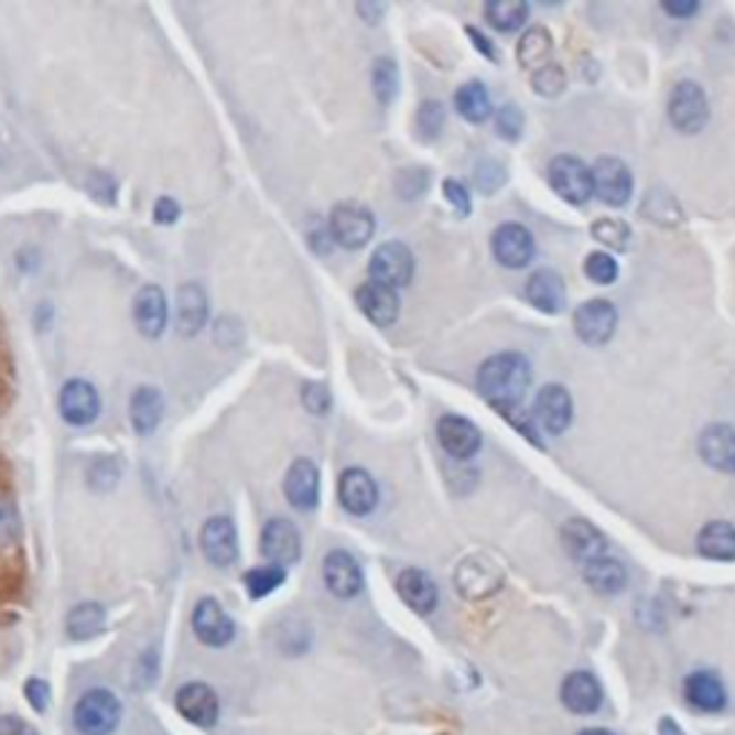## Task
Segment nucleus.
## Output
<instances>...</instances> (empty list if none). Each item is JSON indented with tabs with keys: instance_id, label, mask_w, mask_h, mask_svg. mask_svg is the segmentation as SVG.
Masks as SVG:
<instances>
[{
	"instance_id": "f257e3e1",
	"label": "nucleus",
	"mask_w": 735,
	"mask_h": 735,
	"mask_svg": "<svg viewBox=\"0 0 735 735\" xmlns=\"http://www.w3.org/2000/svg\"><path fill=\"white\" fill-rule=\"evenodd\" d=\"M529 382H532V365L523 354H515V350H502V354L488 357L477 371V391L491 406L520 402Z\"/></svg>"
},
{
	"instance_id": "f03ea898",
	"label": "nucleus",
	"mask_w": 735,
	"mask_h": 735,
	"mask_svg": "<svg viewBox=\"0 0 735 735\" xmlns=\"http://www.w3.org/2000/svg\"><path fill=\"white\" fill-rule=\"evenodd\" d=\"M73 724L80 735H112L121 724V701L104 687L84 692L73 710Z\"/></svg>"
},
{
	"instance_id": "7ed1b4c3",
	"label": "nucleus",
	"mask_w": 735,
	"mask_h": 735,
	"mask_svg": "<svg viewBox=\"0 0 735 735\" xmlns=\"http://www.w3.org/2000/svg\"><path fill=\"white\" fill-rule=\"evenodd\" d=\"M374 230H377V221L371 210L359 202L336 204L328 219V236L348 250L365 248L374 239Z\"/></svg>"
},
{
	"instance_id": "20e7f679",
	"label": "nucleus",
	"mask_w": 735,
	"mask_h": 735,
	"mask_svg": "<svg viewBox=\"0 0 735 735\" xmlns=\"http://www.w3.org/2000/svg\"><path fill=\"white\" fill-rule=\"evenodd\" d=\"M549 184L563 202L583 207L592 198V170L577 155H554L549 161Z\"/></svg>"
},
{
	"instance_id": "39448f33",
	"label": "nucleus",
	"mask_w": 735,
	"mask_h": 735,
	"mask_svg": "<svg viewBox=\"0 0 735 735\" xmlns=\"http://www.w3.org/2000/svg\"><path fill=\"white\" fill-rule=\"evenodd\" d=\"M670 121L678 132L695 136L710 121V101H706L704 87L695 80H681L670 95Z\"/></svg>"
},
{
	"instance_id": "423d86ee",
	"label": "nucleus",
	"mask_w": 735,
	"mask_h": 735,
	"mask_svg": "<svg viewBox=\"0 0 735 735\" xmlns=\"http://www.w3.org/2000/svg\"><path fill=\"white\" fill-rule=\"evenodd\" d=\"M592 196L609 207H624L633 198V173L615 155H604L592 164Z\"/></svg>"
},
{
	"instance_id": "0eeeda50",
	"label": "nucleus",
	"mask_w": 735,
	"mask_h": 735,
	"mask_svg": "<svg viewBox=\"0 0 735 735\" xmlns=\"http://www.w3.org/2000/svg\"><path fill=\"white\" fill-rule=\"evenodd\" d=\"M454 583H457L460 595L468 597V601H480V597H491L500 590L502 569L486 554H472L457 566Z\"/></svg>"
},
{
	"instance_id": "6e6552de",
	"label": "nucleus",
	"mask_w": 735,
	"mask_h": 735,
	"mask_svg": "<svg viewBox=\"0 0 735 735\" xmlns=\"http://www.w3.org/2000/svg\"><path fill=\"white\" fill-rule=\"evenodd\" d=\"M368 270H371L374 282L397 291V288H406L411 277H414V256H411V250L402 241H386V245H379L374 250Z\"/></svg>"
},
{
	"instance_id": "1a4fd4ad",
	"label": "nucleus",
	"mask_w": 735,
	"mask_h": 735,
	"mask_svg": "<svg viewBox=\"0 0 735 735\" xmlns=\"http://www.w3.org/2000/svg\"><path fill=\"white\" fill-rule=\"evenodd\" d=\"M618 328V307L609 299H590L575 311V334L586 345H606Z\"/></svg>"
},
{
	"instance_id": "9d476101",
	"label": "nucleus",
	"mask_w": 735,
	"mask_h": 735,
	"mask_svg": "<svg viewBox=\"0 0 735 735\" xmlns=\"http://www.w3.org/2000/svg\"><path fill=\"white\" fill-rule=\"evenodd\" d=\"M190 624H193V633H196L198 641H202L204 647L213 649L227 647L236 635L234 618L221 609V604L216 597H202L196 604V609H193Z\"/></svg>"
},
{
	"instance_id": "9b49d317",
	"label": "nucleus",
	"mask_w": 735,
	"mask_h": 735,
	"mask_svg": "<svg viewBox=\"0 0 735 735\" xmlns=\"http://www.w3.org/2000/svg\"><path fill=\"white\" fill-rule=\"evenodd\" d=\"M58 408L66 423L84 429V425H93L101 414V393L87 379H69L61 388Z\"/></svg>"
},
{
	"instance_id": "f8f14e48",
	"label": "nucleus",
	"mask_w": 735,
	"mask_h": 735,
	"mask_svg": "<svg viewBox=\"0 0 735 735\" xmlns=\"http://www.w3.org/2000/svg\"><path fill=\"white\" fill-rule=\"evenodd\" d=\"M202 552L219 569L234 566L239 561V532L230 517L216 515L202 526Z\"/></svg>"
},
{
	"instance_id": "ddd939ff",
	"label": "nucleus",
	"mask_w": 735,
	"mask_h": 735,
	"mask_svg": "<svg viewBox=\"0 0 735 735\" xmlns=\"http://www.w3.org/2000/svg\"><path fill=\"white\" fill-rule=\"evenodd\" d=\"M491 253L497 262L509 270H520L534 259V239L529 234V227L517 225V221H506L491 236Z\"/></svg>"
},
{
	"instance_id": "4468645a",
	"label": "nucleus",
	"mask_w": 735,
	"mask_h": 735,
	"mask_svg": "<svg viewBox=\"0 0 735 735\" xmlns=\"http://www.w3.org/2000/svg\"><path fill=\"white\" fill-rule=\"evenodd\" d=\"M322 577H325V586L334 597L339 601H350L363 592V569L354 561V554L343 552V549H334L328 552L325 563H322Z\"/></svg>"
},
{
	"instance_id": "2eb2a0df",
	"label": "nucleus",
	"mask_w": 735,
	"mask_h": 735,
	"mask_svg": "<svg viewBox=\"0 0 735 735\" xmlns=\"http://www.w3.org/2000/svg\"><path fill=\"white\" fill-rule=\"evenodd\" d=\"M262 554L273 566H291L302 558V538L296 526L284 517H273L262 529Z\"/></svg>"
},
{
	"instance_id": "dca6fc26",
	"label": "nucleus",
	"mask_w": 735,
	"mask_h": 735,
	"mask_svg": "<svg viewBox=\"0 0 735 735\" xmlns=\"http://www.w3.org/2000/svg\"><path fill=\"white\" fill-rule=\"evenodd\" d=\"M132 316H136V328H139L147 339H159V336L167 331L170 305L159 284H144V288L136 293Z\"/></svg>"
},
{
	"instance_id": "f3484780",
	"label": "nucleus",
	"mask_w": 735,
	"mask_h": 735,
	"mask_svg": "<svg viewBox=\"0 0 735 735\" xmlns=\"http://www.w3.org/2000/svg\"><path fill=\"white\" fill-rule=\"evenodd\" d=\"M284 497L299 511L316 509V502H320V468L313 460H293V466L284 474Z\"/></svg>"
},
{
	"instance_id": "a211bd4d",
	"label": "nucleus",
	"mask_w": 735,
	"mask_h": 735,
	"mask_svg": "<svg viewBox=\"0 0 735 735\" xmlns=\"http://www.w3.org/2000/svg\"><path fill=\"white\" fill-rule=\"evenodd\" d=\"M339 502L343 509L350 515H371L379 502V488L374 483V477L365 468H345L339 474Z\"/></svg>"
},
{
	"instance_id": "6ab92c4d",
	"label": "nucleus",
	"mask_w": 735,
	"mask_h": 735,
	"mask_svg": "<svg viewBox=\"0 0 735 735\" xmlns=\"http://www.w3.org/2000/svg\"><path fill=\"white\" fill-rule=\"evenodd\" d=\"M699 454L715 472L735 474V425L710 423L699 437Z\"/></svg>"
},
{
	"instance_id": "aec40b11",
	"label": "nucleus",
	"mask_w": 735,
	"mask_h": 735,
	"mask_svg": "<svg viewBox=\"0 0 735 735\" xmlns=\"http://www.w3.org/2000/svg\"><path fill=\"white\" fill-rule=\"evenodd\" d=\"M175 710L190 721V724H196V727H213L216 721H219V695L210 690L207 684H184L175 695Z\"/></svg>"
},
{
	"instance_id": "412c9836",
	"label": "nucleus",
	"mask_w": 735,
	"mask_h": 735,
	"mask_svg": "<svg viewBox=\"0 0 735 735\" xmlns=\"http://www.w3.org/2000/svg\"><path fill=\"white\" fill-rule=\"evenodd\" d=\"M572 414H575V406H572V397L563 386H543L534 400V420H538L549 434H563V431L572 425Z\"/></svg>"
},
{
	"instance_id": "4be33fe9",
	"label": "nucleus",
	"mask_w": 735,
	"mask_h": 735,
	"mask_svg": "<svg viewBox=\"0 0 735 735\" xmlns=\"http://www.w3.org/2000/svg\"><path fill=\"white\" fill-rule=\"evenodd\" d=\"M437 437L440 445L445 448V454H452L457 460H472L474 454L480 452V429L466 420V417L457 414H445L437 423Z\"/></svg>"
},
{
	"instance_id": "5701e85b",
	"label": "nucleus",
	"mask_w": 735,
	"mask_h": 735,
	"mask_svg": "<svg viewBox=\"0 0 735 735\" xmlns=\"http://www.w3.org/2000/svg\"><path fill=\"white\" fill-rule=\"evenodd\" d=\"M561 538L569 554L581 563H592L597 561V558H606V552H609V543H606L604 534L597 532L592 523H586L583 517L566 520L561 529Z\"/></svg>"
},
{
	"instance_id": "b1692460",
	"label": "nucleus",
	"mask_w": 735,
	"mask_h": 735,
	"mask_svg": "<svg viewBox=\"0 0 735 735\" xmlns=\"http://www.w3.org/2000/svg\"><path fill=\"white\" fill-rule=\"evenodd\" d=\"M357 305L377 328H388V325H393L397 316H400V299H397V291H391L386 284L374 282V279L371 282L359 284Z\"/></svg>"
},
{
	"instance_id": "393cba45",
	"label": "nucleus",
	"mask_w": 735,
	"mask_h": 735,
	"mask_svg": "<svg viewBox=\"0 0 735 735\" xmlns=\"http://www.w3.org/2000/svg\"><path fill=\"white\" fill-rule=\"evenodd\" d=\"M684 699L692 710H701V713H721L727 706V690H724V681H721L715 672L699 670L687 675L684 681Z\"/></svg>"
},
{
	"instance_id": "a878e982",
	"label": "nucleus",
	"mask_w": 735,
	"mask_h": 735,
	"mask_svg": "<svg viewBox=\"0 0 735 735\" xmlns=\"http://www.w3.org/2000/svg\"><path fill=\"white\" fill-rule=\"evenodd\" d=\"M175 313H179V334L196 336L202 334L210 316V302H207V291L198 282H187L179 288V302H175Z\"/></svg>"
},
{
	"instance_id": "bb28decb",
	"label": "nucleus",
	"mask_w": 735,
	"mask_h": 735,
	"mask_svg": "<svg viewBox=\"0 0 735 735\" xmlns=\"http://www.w3.org/2000/svg\"><path fill=\"white\" fill-rule=\"evenodd\" d=\"M397 592L420 615H431V612L437 609V583L431 575H425L423 569H402L400 575H397Z\"/></svg>"
},
{
	"instance_id": "cd10ccee",
	"label": "nucleus",
	"mask_w": 735,
	"mask_h": 735,
	"mask_svg": "<svg viewBox=\"0 0 735 735\" xmlns=\"http://www.w3.org/2000/svg\"><path fill=\"white\" fill-rule=\"evenodd\" d=\"M526 299L529 305L538 307L543 313H561L566 307V284H563L561 273L554 270H534L529 282H526Z\"/></svg>"
},
{
	"instance_id": "c85d7f7f",
	"label": "nucleus",
	"mask_w": 735,
	"mask_h": 735,
	"mask_svg": "<svg viewBox=\"0 0 735 735\" xmlns=\"http://www.w3.org/2000/svg\"><path fill=\"white\" fill-rule=\"evenodd\" d=\"M561 701L566 704L569 713L592 715L597 706L604 704V690L590 672H572L561 687Z\"/></svg>"
},
{
	"instance_id": "c756f323",
	"label": "nucleus",
	"mask_w": 735,
	"mask_h": 735,
	"mask_svg": "<svg viewBox=\"0 0 735 735\" xmlns=\"http://www.w3.org/2000/svg\"><path fill=\"white\" fill-rule=\"evenodd\" d=\"M164 417V397L155 386H141L130 397V423L141 437L153 434Z\"/></svg>"
},
{
	"instance_id": "7c9ffc66",
	"label": "nucleus",
	"mask_w": 735,
	"mask_h": 735,
	"mask_svg": "<svg viewBox=\"0 0 735 735\" xmlns=\"http://www.w3.org/2000/svg\"><path fill=\"white\" fill-rule=\"evenodd\" d=\"M552 52H554L552 32H549L547 26H532V30L523 32L520 44H517V64L523 66V69H529V73H538V69L549 66Z\"/></svg>"
},
{
	"instance_id": "2f4dec72",
	"label": "nucleus",
	"mask_w": 735,
	"mask_h": 735,
	"mask_svg": "<svg viewBox=\"0 0 735 735\" xmlns=\"http://www.w3.org/2000/svg\"><path fill=\"white\" fill-rule=\"evenodd\" d=\"M583 577L590 583L592 590L601 592V595H618L626 586V569L624 563L615 561V558H597L592 563H583Z\"/></svg>"
},
{
	"instance_id": "473e14b6",
	"label": "nucleus",
	"mask_w": 735,
	"mask_h": 735,
	"mask_svg": "<svg viewBox=\"0 0 735 735\" xmlns=\"http://www.w3.org/2000/svg\"><path fill=\"white\" fill-rule=\"evenodd\" d=\"M699 552L710 561H735V526L724 520L706 523L699 534Z\"/></svg>"
},
{
	"instance_id": "72a5a7b5",
	"label": "nucleus",
	"mask_w": 735,
	"mask_h": 735,
	"mask_svg": "<svg viewBox=\"0 0 735 735\" xmlns=\"http://www.w3.org/2000/svg\"><path fill=\"white\" fill-rule=\"evenodd\" d=\"M104 626H107V612L101 604H78L66 615V635L73 641H89L104 633Z\"/></svg>"
},
{
	"instance_id": "f704fd0d",
	"label": "nucleus",
	"mask_w": 735,
	"mask_h": 735,
	"mask_svg": "<svg viewBox=\"0 0 735 735\" xmlns=\"http://www.w3.org/2000/svg\"><path fill=\"white\" fill-rule=\"evenodd\" d=\"M454 107H457V112L466 118V121L483 125V121L491 116V98H488L486 84H480V80L463 84V87L457 89V95H454Z\"/></svg>"
},
{
	"instance_id": "c9c22d12",
	"label": "nucleus",
	"mask_w": 735,
	"mask_h": 735,
	"mask_svg": "<svg viewBox=\"0 0 735 735\" xmlns=\"http://www.w3.org/2000/svg\"><path fill=\"white\" fill-rule=\"evenodd\" d=\"M483 15L497 32H515L529 21V3L526 0H488Z\"/></svg>"
},
{
	"instance_id": "e433bc0d",
	"label": "nucleus",
	"mask_w": 735,
	"mask_h": 735,
	"mask_svg": "<svg viewBox=\"0 0 735 735\" xmlns=\"http://www.w3.org/2000/svg\"><path fill=\"white\" fill-rule=\"evenodd\" d=\"M592 239L601 241L604 248H609L612 253H626L629 245H633V230L624 219H597L592 221Z\"/></svg>"
},
{
	"instance_id": "4c0bfd02",
	"label": "nucleus",
	"mask_w": 735,
	"mask_h": 735,
	"mask_svg": "<svg viewBox=\"0 0 735 735\" xmlns=\"http://www.w3.org/2000/svg\"><path fill=\"white\" fill-rule=\"evenodd\" d=\"M282 583H284V569L273 566V563H268V566H259V569H250L248 575H245V590H248V595L253 597V601H259V597H268L270 592H277Z\"/></svg>"
},
{
	"instance_id": "58836bf2",
	"label": "nucleus",
	"mask_w": 735,
	"mask_h": 735,
	"mask_svg": "<svg viewBox=\"0 0 735 735\" xmlns=\"http://www.w3.org/2000/svg\"><path fill=\"white\" fill-rule=\"evenodd\" d=\"M121 460L118 457H98L89 463L87 468V480H89V488H95V491H110V488L118 486V480H121Z\"/></svg>"
},
{
	"instance_id": "ea45409f",
	"label": "nucleus",
	"mask_w": 735,
	"mask_h": 735,
	"mask_svg": "<svg viewBox=\"0 0 735 735\" xmlns=\"http://www.w3.org/2000/svg\"><path fill=\"white\" fill-rule=\"evenodd\" d=\"M583 270H586V277H590L595 284H615V282H618V273H620L618 262H615V256L604 253V250H597V253L586 256Z\"/></svg>"
},
{
	"instance_id": "a19ab883",
	"label": "nucleus",
	"mask_w": 735,
	"mask_h": 735,
	"mask_svg": "<svg viewBox=\"0 0 735 735\" xmlns=\"http://www.w3.org/2000/svg\"><path fill=\"white\" fill-rule=\"evenodd\" d=\"M397 87H400V73H397V64L388 58L377 61L374 64V93L382 104H391L393 95H397Z\"/></svg>"
},
{
	"instance_id": "79ce46f5",
	"label": "nucleus",
	"mask_w": 735,
	"mask_h": 735,
	"mask_svg": "<svg viewBox=\"0 0 735 735\" xmlns=\"http://www.w3.org/2000/svg\"><path fill=\"white\" fill-rule=\"evenodd\" d=\"M23 523H21V511L9 497H0V549L12 547L21 540Z\"/></svg>"
},
{
	"instance_id": "37998d69",
	"label": "nucleus",
	"mask_w": 735,
	"mask_h": 735,
	"mask_svg": "<svg viewBox=\"0 0 735 735\" xmlns=\"http://www.w3.org/2000/svg\"><path fill=\"white\" fill-rule=\"evenodd\" d=\"M532 89L543 98H558V95L566 89V73H563V66L549 64L538 73H532Z\"/></svg>"
},
{
	"instance_id": "c03bdc74",
	"label": "nucleus",
	"mask_w": 735,
	"mask_h": 735,
	"mask_svg": "<svg viewBox=\"0 0 735 735\" xmlns=\"http://www.w3.org/2000/svg\"><path fill=\"white\" fill-rule=\"evenodd\" d=\"M497 411H500L502 417H506V423H511L515 429H520L526 434V440L532 445H538V448H543V440H540V431L534 429L532 414H526L523 408H520V402H502V406H495Z\"/></svg>"
},
{
	"instance_id": "a18cd8bd",
	"label": "nucleus",
	"mask_w": 735,
	"mask_h": 735,
	"mask_svg": "<svg viewBox=\"0 0 735 735\" xmlns=\"http://www.w3.org/2000/svg\"><path fill=\"white\" fill-rule=\"evenodd\" d=\"M495 130L500 139L506 141H517L523 136V112L515 104H506L500 110L495 112Z\"/></svg>"
},
{
	"instance_id": "49530a36",
	"label": "nucleus",
	"mask_w": 735,
	"mask_h": 735,
	"mask_svg": "<svg viewBox=\"0 0 735 735\" xmlns=\"http://www.w3.org/2000/svg\"><path fill=\"white\" fill-rule=\"evenodd\" d=\"M445 125V110L440 101H429L420 107V116H417V127H420V136L429 141H434L443 132Z\"/></svg>"
},
{
	"instance_id": "de8ad7c7",
	"label": "nucleus",
	"mask_w": 735,
	"mask_h": 735,
	"mask_svg": "<svg viewBox=\"0 0 735 735\" xmlns=\"http://www.w3.org/2000/svg\"><path fill=\"white\" fill-rule=\"evenodd\" d=\"M302 406L316 417H325L331 411V391L328 386H322V382H307L302 388Z\"/></svg>"
},
{
	"instance_id": "09e8293b",
	"label": "nucleus",
	"mask_w": 735,
	"mask_h": 735,
	"mask_svg": "<svg viewBox=\"0 0 735 735\" xmlns=\"http://www.w3.org/2000/svg\"><path fill=\"white\" fill-rule=\"evenodd\" d=\"M89 196L95 198V202L101 204H116L118 198V184L116 179H112L110 173H104V170H95L93 175H89Z\"/></svg>"
},
{
	"instance_id": "8fccbe9b",
	"label": "nucleus",
	"mask_w": 735,
	"mask_h": 735,
	"mask_svg": "<svg viewBox=\"0 0 735 735\" xmlns=\"http://www.w3.org/2000/svg\"><path fill=\"white\" fill-rule=\"evenodd\" d=\"M443 196L448 198V204H452L457 216H468V213H472V196H468V187L463 182H457V179H448V182H443Z\"/></svg>"
},
{
	"instance_id": "3c124183",
	"label": "nucleus",
	"mask_w": 735,
	"mask_h": 735,
	"mask_svg": "<svg viewBox=\"0 0 735 735\" xmlns=\"http://www.w3.org/2000/svg\"><path fill=\"white\" fill-rule=\"evenodd\" d=\"M23 695H26V701L35 706L37 713H44L46 706H50V684L41 681V678H30L26 687H23Z\"/></svg>"
},
{
	"instance_id": "603ef678",
	"label": "nucleus",
	"mask_w": 735,
	"mask_h": 735,
	"mask_svg": "<svg viewBox=\"0 0 735 735\" xmlns=\"http://www.w3.org/2000/svg\"><path fill=\"white\" fill-rule=\"evenodd\" d=\"M179 216H182V207H179L175 198H159V202H155L153 219L159 221V225H175Z\"/></svg>"
},
{
	"instance_id": "864d4df0",
	"label": "nucleus",
	"mask_w": 735,
	"mask_h": 735,
	"mask_svg": "<svg viewBox=\"0 0 735 735\" xmlns=\"http://www.w3.org/2000/svg\"><path fill=\"white\" fill-rule=\"evenodd\" d=\"M663 12L672 18H692L699 12L695 0H663Z\"/></svg>"
},
{
	"instance_id": "5fc2aeb1",
	"label": "nucleus",
	"mask_w": 735,
	"mask_h": 735,
	"mask_svg": "<svg viewBox=\"0 0 735 735\" xmlns=\"http://www.w3.org/2000/svg\"><path fill=\"white\" fill-rule=\"evenodd\" d=\"M466 35H468V37H472L474 44H477V50H480V52H483V55H486V58H491V61H497V50H495V46H491V41H488V37H486V35H483V32H480V30H472V26H468V30H466Z\"/></svg>"
},
{
	"instance_id": "6e6d98bb",
	"label": "nucleus",
	"mask_w": 735,
	"mask_h": 735,
	"mask_svg": "<svg viewBox=\"0 0 735 735\" xmlns=\"http://www.w3.org/2000/svg\"><path fill=\"white\" fill-rule=\"evenodd\" d=\"M0 735H32V729L18 718H3L0 721Z\"/></svg>"
},
{
	"instance_id": "4d7b16f0",
	"label": "nucleus",
	"mask_w": 735,
	"mask_h": 735,
	"mask_svg": "<svg viewBox=\"0 0 735 735\" xmlns=\"http://www.w3.org/2000/svg\"><path fill=\"white\" fill-rule=\"evenodd\" d=\"M658 729H661V735H684V729L678 727L675 721H670V718H663L661 724H658Z\"/></svg>"
},
{
	"instance_id": "13d9d810",
	"label": "nucleus",
	"mask_w": 735,
	"mask_h": 735,
	"mask_svg": "<svg viewBox=\"0 0 735 735\" xmlns=\"http://www.w3.org/2000/svg\"><path fill=\"white\" fill-rule=\"evenodd\" d=\"M577 735H615V733H609V729L595 727V729H583V733H577Z\"/></svg>"
}]
</instances>
